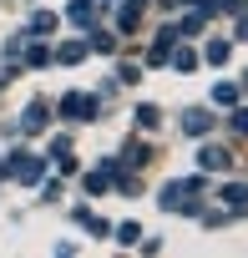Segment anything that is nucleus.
Segmentation results:
<instances>
[{"label":"nucleus","instance_id":"14","mask_svg":"<svg viewBox=\"0 0 248 258\" xmlns=\"http://www.w3.org/2000/svg\"><path fill=\"white\" fill-rule=\"evenodd\" d=\"M76 223H81V228H91L96 238H101V233H111V228H106V223H101V218H96L91 208H76Z\"/></svg>","mask_w":248,"mask_h":258},{"label":"nucleus","instance_id":"16","mask_svg":"<svg viewBox=\"0 0 248 258\" xmlns=\"http://www.w3.org/2000/svg\"><path fill=\"white\" fill-rule=\"evenodd\" d=\"M137 238H142L137 223H121V228H116V243H121V248H137Z\"/></svg>","mask_w":248,"mask_h":258},{"label":"nucleus","instance_id":"3","mask_svg":"<svg viewBox=\"0 0 248 258\" xmlns=\"http://www.w3.org/2000/svg\"><path fill=\"white\" fill-rule=\"evenodd\" d=\"M0 172H11L16 182H41V177H46V157H36V152H16V162L0 167Z\"/></svg>","mask_w":248,"mask_h":258},{"label":"nucleus","instance_id":"11","mask_svg":"<svg viewBox=\"0 0 248 258\" xmlns=\"http://www.w3.org/2000/svg\"><path fill=\"white\" fill-rule=\"evenodd\" d=\"M81 56H86V41H66V46L56 51V61H61V66H76Z\"/></svg>","mask_w":248,"mask_h":258},{"label":"nucleus","instance_id":"4","mask_svg":"<svg viewBox=\"0 0 248 258\" xmlns=\"http://www.w3.org/2000/svg\"><path fill=\"white\" fill-rule=\"evenodd\" d=\"M198 167H203V172H228V167H233V152L218 147V142H208V147L198 152Z\"/></svg>","mask_w":248,"mask_h":258},{"label":"nucleus","instance_id":"10","mask_svg":"<svg viewBox=\"0 0 248 258\" xmlns=\"http://www.w3.org/2000/svg\"><path fill=\"white\" fill-rule=\"evenodd\" d=\"M76 26H91V16H96V0H71V11H66Z\"/></svg>","mask_w":248,"mask_h":258},{"label":"nucleus","instance_id":"17","mask_svg":"<svg viewBox=\"0 0 248 258\" xmlns=\"http://www.w3.org/2000/svg\"><path fill=\"white\" fill-rule=\"evenodd\" d=\"M137 126H147V132L162 126V111H157V106H137Z\"/></svg>","mask_w":248,"mask_h":258},{"label":"nucleus","instance_id":"12","mask_svg":"<svg viewBox=\"0 0 248 258\" xmlns=\"http://www.w3.org/2000/svg\"><path fill=\"white\" fill-rule=\"evenodd\" d=\"M213 101H218V106H238V86H233V81H218V86H213Z\"/></svg>","mask_w":248,"mask_h":258},{"label":"nucleus","instance_id":"9","mask_svg":"<svg viewBox=\"0 0 248 258\" xmlns=\"http://www.w3.org/2000/svg\"><path fill=\"white\" fill-rule=\"evenodd\" d=\"M111 167H116V162H106L101 172H86V192H91V198H101V192H106V182H111Z\"/></svg>","mask_w":248,"mask_h":258},{"label":"nucleus","instance_id":"7","mask_svg":"<svg viewBox=\"0 0 248 258\" xmlns=\"http://www.w3.org/2000/svg\"><path fill=\"white\" fill-rule=\"evenodd\" d=\"M21 126H26V132H46V101H31L26 116H21Z\"/></svg>","mask_w":248,"mask_h":258},{"label":"nucleus","instance_id":"15","mask_svg":"<svg viewBox=\"0 0 248 258\" xmlns=\"http://www.w3.org/2000/svg\"><path fill=\"white\" fill-rule=\"evenodd\" d=\"M31 31H36V36L56 31V11H36V16H31Z\"/></svg>","mask_w":248,"mask_h":258},{"label":"nucleus","instance_id":"6","mask_svg":"<svg viewBox=\"0 0 248 258\" xmlns=\"http://www.w3.org/2000/svg\"><path fill=\"white\" fill-rule=\"evenodd\" d=\"M182 132L188 137H208L213 132V116L208 111H182Z\"/></svg>","mask_w":248,"mask_h":258},{"label":"nucleus","instance_id":"21","mask_svg":"<svg viewBox=\"0 0 248 258\" xmlns=\"http://www.w3.org/2000/svg\"><path fill=\"white\" fill-rule=\"evenodd\" d=\"M26 61H31V66H46V61H51V51H46V46H31V51H26Z\"/></svg>","mask_w":248,"mask_h":258},{"label":"nucleus","instance_id":"20","mask_svg":"<svg viewBox=\"0 0 248 258\" xmlns=\"http://www.w3.org/2000/svg\"><path fill=\"white\" fill-rule=\"evenodd\" d=\"M116 76H121V81H127V86H132V81H142V71H137L132 61H121V66H116Z\"/></svg>","mask_w":248,"mask_h":258},{"label":"nucleus","instance_id":"1","mask_svg":"<svg viewBox=\"0 0 248 258\" xmlns=\"http://www.w3.org/2000/svg\"><path fill=\"white\" fill-rule=\"evenodd\" d=\"M198 187H203L198 177H188V182H167V187H162V208H167V213H198V203H193Z\"/></svg>","mask_w":248,"mask_h":258},{"label":"nucleus","instance_id":"19","mask_svg":"<svg viewBox=\"0 0 248 258\" xmlns=\"http://www.w3.org/2000/svg\"><path fill=\"white\" fill-rule=\"evenodd\" d=\"M86 51H101V56H106V51H116V41H111V36H101V31H91V41H86Z\"/></svg>","mask_w":248,"mask_h":258},{"label":"nucleus","instance_id":"5","mask_svg":"<svg viewBox=\"0 0 248 258\" xmlns=\"http://www.w3.org/2000/svg\"><path fill=\"white\" fill-rule=\"evenodd\" d=\"M137 21H142V0H127V6L116 11V31H121V36H132Z\"/></svg>","mask_w":248,"mask_h":258},{"label":"nucleus","instance_id":"18","mask_svg":"<svg viewBox=\"0 0 248 258\" xmlns=\"http://www.w3.org/2000/svg\"><path fill=\"white\" fill-rule=\"evenodd\" d=\"M228 51H233L228 41H208V51H203V56H208L213 66H223V61H228Z\"/></svg>","mask_w":248,"mask_h":258},{"label":"nucleus","instance_id":"8","mask_svg":"<svg viewBox=\"0 0 248 258\" xmlns=\"http://www.w3.org/2000/svg\"><path fill=\"white\" fill-rule=\"evenodd\" d=\"M167 61H172L177 71H198V51H193V46H177V51H167Z\"/></svg>","mask_w":248,"mask_h":258},{"label":"nucleus","instance_id":"13","mask_svg":"<svg viewBox=\"0 0 248 258\" xmlns=\"http://www.w3.org/2000/svg\"><path fill=\"white\" fill-rule=\"evenodd\" d=\"M243 198H248V192H243V182H228V187H223V203H228V213H243Z\"/></svg>","mask_w":248,"mask_h":258},{"label":"nucleus","instance_id":"2","mask_svg":"<svg viewBox=\"0 0 248 258\" xmlns=\"http://www.w3.org/2000/svg\"><path fill=\"white\" fill-rule=\"evenodd\" d=\"M96 111H101V101L91 91H66L61 96V116H71V121H91Z\"/></svg>","mask_w":248,"mask_h":258}]
</instances>
